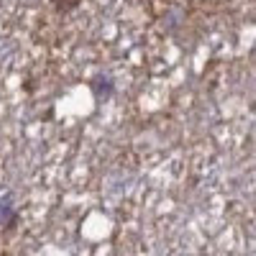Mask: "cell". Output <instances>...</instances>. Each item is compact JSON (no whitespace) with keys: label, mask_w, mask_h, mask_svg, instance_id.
<instances>
[{"label":"cell","mask_w":256,"mask_h":256,"mask_svg":"<svg viewBox=\"0 0 256 256\" xmlns=\"http://www.w3.org/2000/svg\"><path fill=\"white\" fill-rule=\"evenodd\" d=\"M18 220H20V212L13 205V200L0 198V228H3V230H13L18 226Z\"/></svg>","instance_id":"obj_1"},{"label":"cell","mask_w":256,"mask_h":256,"mask_svg":"<svg viewBox=\"0 0 256 256\" xmlns=\"http://www.w3.org/2000/svg\"><path fill=\"white\" fill-rule=\"evenodd\" d=\"M92 92H95L98 100H108V98H113V92H116V82H113L108 74L95 77V80H92Z\"/></svg>","instance_id":"obj_2"},{"label":"cell","mask_w":256,"mask_h":256,"mask_svg":"<svg viewBox=\"0 0 256 256\" xmlns=\"http://www.w3.org/2000/svg\"><path fill=\"white\" fill-rule=\"evenodd\" d=\"M54 6H56V10H72L80 6V0H54Z\"/></svg>","instance_id":"obj_3"}]
</instances>
